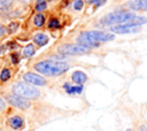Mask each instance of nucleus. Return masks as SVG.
I'll use <instances>...</instances> for the list:
<instances>
[{
    "label": "nucleus",
    "mask_w": 147,
    "mask_h": 131,
    "mask_svg": "<svg viewBox=\"0 0 147 131\" xmlns=\"http://www.w3.org/2000/svg\"><path fill=\"white\" fill-rule=\"evenodd\" d=\"M146 22L147 18L126 11H116V13L107 14L102 18H100V24L105 26H109L113 24L125 25V26H139L141 24H145Z\"/></svg>",
    "instance_id": "nucleus-1"
},
{
    "label": "nucleus",
    "mask_w": 147,
    "mask_h": 131,
    "mask_svg": "<svg viewBox=\"0 0 147 131\" xmlns=\"http://www.w3.org/2000/svg\"><path fill=\"white\" fill-rule=\"evenodd\" d=\"M113 39H114V34L111 33H106L101 31H87L80 33V36L78 37V43L91 48L99 46V43H105Z\"/></svg>",
    "instance_id": "nucleus-2"
},
{
    "label": "nucleus",
    "mask_w": 147,
    "mask_h": 131,
    "mask_svg": "<svg viewBox=\"0 0 147 131\" xmlns=\"http://www.w3.org/2000/svg\"><path fill=\"white\" fill-rule=\"evenodd\" d=\"M36 70L44 74V75H47V76H57V75H61L62 72L67 71L69 66L64 62H61V61H51V60H47V61H41L39 63H37L34 66Z\"/></svg>",
    "instance_id": "nucleus-3"
},
{
    "label": "nucleus",
    "mask_w": 147,
    "mask_h": 131,
    "mask_svg": "<svg viewBox=\"0 0 147 131\" xmlns=\"http://www.w3.org/2000/svg\"><path fill=\"white\" fill-rule=\"evenodd\" d=\"M13 92L18 97L26 98V99H36L39 97V91L37 88H34L32 85H29L22 82L16 83L13 86Z\"/></svg>",
    "instance_id": "nucleus-4"
},
{
    "label": "nucleus",
    "mask_w": 147,
    "mask_h": 131,
    "mask_svg": "<svg viewBox=\"0 0 147 131\" xmlns=\"http://www.w3.org/2000/svg\"><path fill=\"white\" fill-rule=\"evenodd\" d=\"M90 47H86L82 44H63L57 48V52L64 55H77L86 54L90 52Z\"/></svg>",
    "instance_id": "nucleus-5"
},
{
    "label": "nucleus",
    "mask_w": 147,
    "mask_h": 131,
    "mask_svg": "<svg viewBox=\"0 0 147 131\" xmlns=\"http://www.w3.org/2000/svg\"><path fill=\"white\" fill-rule=\"evenodd\" d=\"M8 101L15 106V107H18V108H22V109H26L30 107V102L28 100H25L24 98L22 97H18V95H9L8 97Z\"/></svg>",
    "instance_id": "nucleus-6"
},
{
    "label": "nucleus",
    "mask_w": 147,
    "mask_h": 131,
    "mask_svg": "<svg viewBox=\"0 0 147 131\" xmlns=\"http://www.w3.org/2000/svg\"><path fill=\"white\" fill-rule=\"evenodd\" d=\"M23 78L28 82V83H31L33 85H45L46 84V80L39 76V75H36V74H32V72H28V74H24Z\"/></svg>",
    "instance_id": "nucleus-7"
},
{
    "label": "nucleus",
    "mask_w": 147,
    "mask_h": 131,
    "mask_svg": "<svg viewBox=\"0 0 147 131\" xmlns=\"http://www.w3.org/2000/svg\"><path fill=\"white\" fill-rule=\"evenodd\" d=\"M110 31L115 33H136L139 31L138 26H125V25H117L110 28Z\"/></svg>",
    "instance_id": "nucleus-8"
},
{
    "label": "nucleus",
    "mask_w": 147,
    "mask_h": 131,
    "mask_svg": "<svg viewBox=\"0 0 147 131\" xmlns=\"http://www.w3.org/2000/svg\"><path fill=\"white\" fill-rule=\"evenodd\" d=\"M129 7L134 10H147V0H132L129 2Z\"/></svg>",
    "instance_id": "nucleus-9"
},
{
    "label": "nucleus",
    "mask_w": 147,
    "mask_h": 131,
    "mask_svg": "<svg viewBox=\"0 0 147 131\" xmlns=\"http://www.w3.org/2000/svg\"><path fill=\"white\" fill-rule=\"evenodd\" d=\"M71 78H72V80L75 82V83H77V84H83V83H85L86 80H87V76L84 74V72H82V71H75L74 74H72V76H71Z\"/></svg>",
    "instance_id": "nucleus-10"
},
{
    "label": "nucleus",
    "mask_w": 147,
    "mask_h": 131,
    "mask_svg": "<svg viewBox=\"0 0 147 131\" xmlns=\"http://www.w3.org/2000/svg\"><path fill=\"white\" fill-rule=\"evenodd\" d=\"M24 122H23V118L20 117V116H14L9 120V125L13 128V129H21L23 126Z\"/></svg>",
    "instance_id": "nucleus-11"
},
{
    "label": "nucleus",
    "mask_w": 147,
    "mask_h": 131,
    "mask_svg": "<svg viewBox=\"0 0 147 131\" xmlns=\"http://www.w3.org/2000/svg\"><path fill=\"white\" fill-rule=\"evenodd\" d=\"M33 40H34V43H36L37 45L44 46V45H46V44L48 43V37H47L46 34H44V33H37V34L33 37Z\"/></svg>",
    "instance_id": "nucleus-12"
},
{
    "label": "nucleus",
    "mask_w": 147,
    "mask_h": 131,
    "mask_svg": "<svg viewBox=\"0 0 147 131\" xmlns=\"http://www.w3.org/2000/svg\"><path fill=\"white\" fill-rule=\"evenodd\" d=\"M64 88L65 91L69 93V94H72V93H80L83 91V86L78 85V86H70L69 84H64Z\"/></svg>",
    "instance_id": "nucleus-13"
},
{
    "label": "nucleus",
    "mask_w": 147,
    "mask_h": 131,
    "mask_svg": "<svg viewBox=\"0 0 147 131\" xmlns=\"http://www.w3.org/2000/svg\"><path fill=\"white\" fill-rule=\"evenodd\" d=\"M14 0H0V10L1 11H8L13 5Z\"/></svg>",
    "instance_id": "nucleus-14"
},
{
    "label": "nucleus",
    "mask_w": 147,
    "mask_h": 131,
    "mask_svg": "<svg viewBox=\"0 0 147 131\" xmlns=\"http://www.w3.org/2000/svg\"><path fill=\"white\" fill-rule=\"evenodd\" d=\"M33 22H34V25H36V26H42V25H44V22H45V17H44V15H41V14H37V15L34 16Z\"/></svg>",
    "instance_id": "nucleus-15"
},
{
    "label": "nucleus",
    "mask_w": 147,
    "mask_h": 131,
    "mask_svg": "<svg viewBox=\"0 0 147 131\" xmlns=\"http://www.w3.org/2000/svg\"><path fill=\"white\" fill-rule=\"evenodd\" d=\"M34 54V47H33V45H28L24 49H23V55L24 56H26V57H29V56H32Z\"/></svg>",
    "instance_id": "nucleus-16"
},
{
    "label": "nucleus",
    "mask_w": 147,
    "mask_h": 131,
    "mask_svg": "<svg viewBox=\"0 0 147 131\" xmlns=\"http://www.w3.org/2000/svg\"><path fill=\"white\" fill-rule=\"evenodd\" d=\"M46 7H47V5H46V1L45 0H37V2H36V9L38 11L45 10Z\"/></svg>",
    "instance_id": "nucleus-17"
},
{
    "label": "nucleus",
    "mask_w": 147,
    "mask_h": 131,
    "mask_svg": "<svg viewBox=\"0 0 147 131\" xmlns=\"http://www.w3.org/2000/svg\"><path fill=\"white\" fill-rule=\"evenodd\" d=\"M48 28H49V29H57V28H60V22H59V20H56V18H51L49 22H48Z\"/></svg>",
    "instance_id": "nucleus-18"
},
{
    "label": "nucleus",
    "mask_w": 147,
    "mask_h": 131,
    "mask_svg": "<svg viewBox=\"0 0 147 131\" xmlns=\"http://www.w3.org/2000/svg\"><path fill=\"white\" fill-rule=\"evenodd\" d=\"M9 77H10L9 70H8V69H3L2 72H1V75H0V79H1L2 82H5V80H7Z\"/></svg>",
    "instance_id": "nucleus-19"
},
{
    "label": "nucleus",
    "mask_w": 147,
    "mask_h": 131,
    "mask_svg": "<svg viewBox=\"0 0 147 131\" xmlns=\"http://www.w3.org/2000/svg\"><path fill=\"white\" fill-rule=\"evenodd\" d=\"M87 2H88V3H93L95 7H99V6H101L102 3H105L106 0H87Z\"/></svg>",
    "instance_id": "nucleus-20"
},
{
    "label": "nucleus",
    "mask_w": 147,
    "mask_h": 131,
    "mask_svg": "<svg viewBox=\"0 0 147 131\" xmlns=\"http://www.w3.org/2000/svg\"><path fill=\"white\" fill-rule=\"evenodd\" d=\"M83 6H84L83 0H77V1H75V3H74V8H75V9H77V10L82 9V8H83Z\"/></svg>",
    "instance_id": "nucleus-21"
},
{
    "label": "nucleus",
    "mask_w": 147,
    "mask_h": 131,
    "mask_svg": "<svg viewBox=\"0 0 147 131\" xmlns=\"http://www.w3.org/2000/svg\"><path fill=\"white\" fill-rule=\"evenodd\" d=\"M17 28H18V24H17V23H10L9 26H8V31L11 33V32H14Z\"/></svg>",
    "instance_id": "nucleus-22"
},
{
    "label": "nucleus",
    "mask_w": 147,
    "mask_h": 131,
    "mask_svg": "<svg viewBox=\"0 0 147 131\" xmlns=\"http://www.w3.org/2000/svg\"><path fill=\"white\" fill-rule=\"evenodd\" d=\"M11 60H13V63H17V62H18L17 55H16V54H13V55H11Z\"/></svg>",
    "instance_id": "nucleus-23"
},
{
    "label": "nucleus",
    "mask_w": 147,
    "mask_h": 131,
    "mask_svg": "<svg viewBox=\"0 0 147 131\" xmlns=\"http://www.w3.org/2000/svg\"><path fill=\"white\" fill-rule=\"evenodd\" d=\"M5 32H6V29H5L2 25H0V37H1V36H3V34H5Z\"/></svg>",
    "instance_id": "nucleus-24"
},
{
    "label": "nucleus",
    "mask_w": 147,
    "mask_h": 131,
    "mask_svg": "<svg viewBox=\"0 0 147 131\" xmlns=\"http://www.w3.org/2000/svg\"><path fill=\"white\" fill-rule=\"evenodd\" d=\"M5 108V102L2 101V99H0V110H2Z\"/></svg>",
    "instance_id": "nucleus-25"
},
{
    "label": "nucleus",
    "mask_w": 147,
    "mask_h": 131,
    "mask_svg": "<svg viewBox=\"0 0 147 131\" xmlns=\"http://www.w3.org/2000/svg\"><path fill=\"white\" fill-rule=\"evenodd\" d=\"M140 131H147V129H146V128H145V126H142V128H141V129H140Z\"/></svg>",
    "instance_id": "nucleus-26"
},
{
    "label": "nucleus",
    "mask_w": 147,
    "mask_h": 131,
    "mask_svg": "<svg viewBox=\"0 0 147 131\" xmlns=\"http://www.w3.org/2000/svg\"><path fill=\"white\" fill-rule=\"evenodd\" d=\"M20 1H23V2H29L30 0H20Z\"/></svg>",
    "instance_id": "nucleus-27"
},
{
    "label": "nucleus",
    "mask_w": 147,
    "mask_h": 131,
    "mask_svg": "<svg viewBox=\"0 0 147 131\" xmlns=\"http://www.w3.org/2000/svg\"><path fill=\"white\" fill-rule=\"evenodd\" d=\"M126 131H131V130H130V129H127V130H126Z\"/></svg>",
    "instance_id": "nucleus-28"
}]
</instances>
